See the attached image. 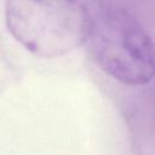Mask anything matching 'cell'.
Returning a JSON list of instances; mask_svg holds the SVG:
<instances>
[{
	"label": "cell",
	"instance_id": "obj_1",
	"mask_svg": "<svg viewBox=\"0 0 155 155\" xmlns=\"http://www.w3.org/2000/svg\"><path fill=\"white\" fill-rule=\"evenodd\" d=\"M84 45L93 62L115 81L143 86L154 76V45L139 18L116 0H98L90 10Z\"/></svg>",
	"mask_w": 155,
	"mask_h": 155
},
{
	"label": "cell",
	"instance_id": "obj_2",
	"mask_svg": "<svg viewBox=\"0 0 155 155\" xmlns=\"http://www.w3.org/2000/svg\"><path fill=\"white\" fill-rule=\"evenodd\" d=\"M90 10L80 0H5L11 36L40 58H58L84 45Z\"/></svg>",
	"mask_w": 155,
	"mask_h": 155
}]
</instances>
